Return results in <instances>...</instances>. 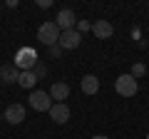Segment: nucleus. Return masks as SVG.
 I'll return each mask as SVG.
<instances>
[{
  "instance_id": "obj_1",
  "label": "nucleus",
  "mask_w": 149,
  "mask_h": 139,
  "mask_svg": "<svg viewBox=\"0 0 149 139\" xmlns=\"http://www.w3.org/2000/svg\"><path fill=\"white\" fill-rule=\"evenodd\" d=\"M60 35H62V30L57 27V22H42L37 27V40L47 47H55L60 42Z\"/></svg>"
},
{
  "instance_id": "obj_2",
  "label": "nucleus",
  "mask_w": 149,
  "mask_h": 139,
  "mask_svg": "<svg viewBox=\"0 0 149 139\" xmlns=\"http://www.w3.org/2000/svg\"><path fill=\"white\" fill-rule=\"evenodd\" d=\"M37 62H40V60H37V52L32 47H22L20 52L15 55V67L20 70V72H30V70H35Z\"/></svg>"
},
{
  "instance_id": "obj_3",
  "label": "nucleus",
  "mask_w": 149,
  "mask_h": 139,
  "mask_svg": "<svg viewBox=\"0 0 149 139\" xmlns=\"http://www.w3.org/2000/svg\"><path fill=\"white\" fill-rule=\"evenodd\" d=\"M52 97H50V92H42V90H32L30 92V107L37 109V112H50L52 109Z\"/></svg>"
},
{
  "instance_id": "obj_4",
  "label": "nucleus",
  "mask_w": 149,
  "mask_h": 139,
  "mask_svg": "<svg viewBox=\"0 0 149 139\" xmlns=\"http://www.w3.org/2000/svg\"><path fill=\"white\" fill-rule=\"evenodd\" d=\"M114 90L122 97H134L137 90H139V85H137V80H134L132 75H119L117 80H114Z\"/></svg>"
},
{
  "instance_id": "obj_5",
  "label": "nucleus",
  "mask_w": 149,
  "mask_h": 139,
  "mask_svg": "<svg viewBox=\"0 0 149 139\" xmlns=\"http://www.w3.org/2000/svg\"><path fill=\"white\" fill-rule=\"evenodd\" d=\"M80 42H82V35L77 30H65L62 35H60V47L62 50H74V47H80Z\"/></svg>"
},
{
  "instance_id": "obj_6",
  "label": "nucleus",
  "mask_w": 149,
  "mask_h": 139,
  "mask_svg": "<svg viewBox=\"0 0 149 139\" xmlns=\"http://www.w3.org/2000/svg\"><path fill=\"white\" fill-rule=\"evenodd\" d=\"M55 22H57V27L65 32V30H74L72 25H77V17H74V13H72V10H67V8H65V10H60V13H57Z\"/></svg>"
},
{
  "instance_id": "obj_7",
  "label": "nucleus",
  "mask_w": 149,
  "mask_h": 139,
  "mask_svg": "<svg viewBox=\"0 0 149 139\" xmlns=\"http://www.w3.org/2000/svg\"><path fill=\"white\" fill-rule=\"evenodd\" d=\"M3 119H5L8 124L25 122V107H22V104H10V107L5 109V114H3Z\"/></svg>"
},
{
  "instance_id": "obj_8",
  "label": "nucleus",
  "mask_w": 149,
  "mask_h": 139,
  "mask_svg": "<svg viewBox=\"0 0 149 139\" xmlns=\"http://www.w3.org/2000/svg\"><path fill=\"white\" fill-rule=\"evenodd\" d=\"M92 32L97 35V40H109L114 27H112L109 20H97V22H92Z\"/></svg>"
},
{
  "instance_id": "obj_9",
  "label": "nucleus",
  "mask_w": 149,
  "mask_h": 139,
  "mask_svg": "<svg viewBox=\"0 0 149 139\" xmlns=\"http://www.w3.org/2000/svg\"><path fill=\"white\" fill-rule=\"evenodd\" d=\"M50 117H52V122L65 124V122L70 119V107L65 104V102H55V104H52V109H50Z\"/></svg>"
},
{
  "instance_id": "obj_10",
  "label": "nucleus",
  "mask_w": 149,
  "mask_h": 139,
  "mask_svg": "<svg viewBox=\"0 0 149 139\" xmlns=\"http://www.w3.org/2000/svg\"><path fill=\"white\" fill-rule=\"evenodd\" d=\"M20 80V70L15 67V65H3L0 67V82L3 85H13V82Z\"/></svg>"
},
{
  "instance_id": "obj_11",
  "label": "nucleus",
  "mask_w": 149,
  "mask_h": 139,
  "mask_svg": "<svg viewBox=\"0 0 149 139\" xmlns=\"http://www.w3.org/2000/svg\"><path fill=\"white\" fill-rule=\"evenodd\" d=\"M67 95H70V85H67V82H55L52 90H50V97H52L55 102H65Z\"/></svg>"
},
{
  "instance_id": "obj_12",
  "label": "nucleus",
  "mask_w": 149,
  "mask_h": 139,
  "mask_svg": "<svg viewBox=\"0 0 149 139\" xmlns=\"http://www.w3.org/2000/svg\"><path fill=\"white\" fill-rule=\"evenodd\" d=\"M80 85H82V92L85 95H97V90H100V80L95 75H85Z\"/></svg>"
},
{
  "instance_id": "obj_13",
  "label": "nucleus",
  "mask_w": 149,
  "mask_h": 139,
  "mask_svg": "<svg viewBox=\"0 0 149 139\" xmlns=\"http://www.w3.org/2000/svg\"><path fill=\"white\" fill-rule=\"evenodd\" d=\"M17 85L20 87H25V90H32V87L37 85V77H35V72H20V80H17Z\"/></svg>"
},
{
  "instance_id": "obj_14",
  "label": "nucleus",
  "mask_w": 149,
  "mask_h": 139,
  "mask_svg": "<svg viewBox=\"0 0 149 139\" xmlns=\"http://www.w3.org/2000/svg\"><path fill=\"white\" fill-rule=\"evenodd\" d=\"M32 72H35V77H37V80H42V77L47 75V65H45V62H37Z\"/></svg>"
},
{
  "instance_id": "obj_15",
  "label": "nucleus",
  "mask_w": 149,
  "mask_h": 139,
  "mask_svg": "<svg viewBox=\"0 0 149 139\" xmlns=\"http://www.w3.org/2000/svg\"><path fill=\"white\" fill-rule=\"evenodd\" d=\"M74 30H77V32L82 35V32L92 30V22H87V20H77V25H74Z\"/></svg>"
},
{
  "instance_id": "obj_16",
  "label": "nucleus",
  "mask_w": 149,
  "mask_h": 139,
  "mask_svg": "<svg viewBox=\"0 0 149 139\" xmlns=\"http://www.w3.org/2000/svg\"><path fill=\"white\" fill-rule=\"evenodd\" d=\"M144 72H147V67H144L142 62H137V65H134V67H132V77H134V80H137L139 75H144Z\"/></svg>"
},
{
  "instance_id": "obj_17",
  "label": "nucleus",
  "mask_w": 149,
  "mask_h": 139,
  "mask_svg": "<svg viewBox=\"0 0 149 139\" xmlns=\"http://www.w3.org/2000/svg\"><path fill=\"white\" fill-rule=\"evenodd\" d=\"M60 52H62V47H60V45H55V47H50V55H52V57H60Z\"/></svg>"
},
{
  "instance_id": "obj_18",
  "label": "nucleus",
  "mask_w": 149,
  "mask_h": 139,
  "mask_svg": "<svg viewBox=\"0 0 149 139\" xmlns=\"http://www.w3.org/2000/svg\"><path fill=\"white\" fill-rule=\"evenodd\" d=\"M37 5H40V8H50V5H52V0H37Z\"/></svg>"
},
{
  "instance_id": "obj_19",
  "label": "nucleus",
  "mask_w": 149,
  "mask_h": 139,
  "mask_svg": "<svg viewBox=\"0 0 149 139\" xmlns=\"http://www.w3.org/2000/svg\"><path fill=\"white\" fill-rule=\"evenodd\" d=\"M92 139H107V137H102V134H97V137H92Z\"/></svg>"
},
{
  "instance_id": "obj_20",
  "label": "nucleus",
  "mask_w": 149,
  "mask_h": 139,
  "mask_svg": "<svg viewBox=\"0 0 149 139\" xmlns=\"http://www.w3.org/2000/svg\"><path fill=\"white\" fill-rule=\"evenodd\" d=\"M147 139H149V134H147Z\"/></svg>"
}]
</instances>
